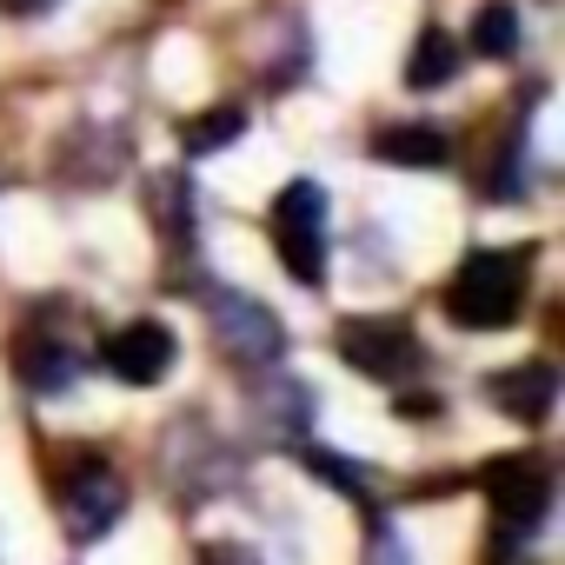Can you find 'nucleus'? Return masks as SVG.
Masks as SVG:
<instances>
[{"mask_svg":"<svg viewBox=\"0 0 565 565\" xmlns=\"http://www.w3.org/2000/svg\"><path fill=\"white\" fill-rule=\"evenodd\" d=\"M525 307V259L505 246H479L459 259V273L446 279V313L466 333H505Z\"/></svg>","mask_w":565,"mask_h":565,"instance_id":"obj_1","label":"nucleus"},{"mask_svg":"<svg viewBox=\"0 0 565 565\" xmlns=\"http://www.w3.org/2000/svg\"><path fill=\"white\" fill-rule=\"evenodd\" d=\"M273 246L300 287L327 279V186L320 180H287L273 200Z\"/></svg>","mask_w":565,"mask_h":565,"instance_id":"obj_2","label":"nucleus"},{"mask_svg":"<svg viewBox=\"0 0 565 565\" xmlns=\"http://www.w3.org/2000/svg\"><path fill=\"white\" fill-rule=\"evenodd\" d=\"M120 512H127V479L107 459L74 452V466L61 479V525H67V539L74 545H94V539H107L120 525Z\"/></svg>","mask_w":565,"mask_h":565,"instance_id":"obj_3","label":"nucleus"},{"mask_svg":"<svg viewBox=\"0 0 565 565\" xmlns=\"http://www.w3.org/2000/svg\"><path fill=\"white\" fill-rule=\"evenodd\" d=\"M552 499H558V479L532 452H499L486 466V505L505 532H539L552 519Z\"/></svg>","mask_w":565,"mask_h":565,"instance_id":"obj_4","label":"nucleus"},{"mask_svg":"<svg viewBox=\"0 0 565 565\" xmlns=\"http://www.w3.org/2000/svg\"><path fill=\"white\" fill-rule=\"evenodd\" d=\"M206 313H213V340H220V353L233 366H279V353H287V320H279L266 300L213 294Z\"/></svg>","mask_w":565,"mask_h":565,"instance_id":"obj_5","label":"nucleus"},{"mask_svg":"<svg viewBox=\"0 0 565 565\" xmlns=\"http://www.w3.org/2000/svg\"><path fill=\"white\" fill-rule=\"evenodd\" d=\"M340 353H347L353 373L386 380V386H399V380H413V373L426 366L419 340H413L399 320H347V327H340Z\"/></svg>","mask_w":565,"mask_h":565,"instance_id":"obj_6","label":"nucleus"},{"mask_svg":"<svg viewBox=\"0 0 565 565\" xmlns=\"http://www.w3.org/2000/svg\"><path fill=\"white\" fill-rule=\"evenodd\" d=\"M173 360H180V340H173L160 320H134V327H120V333L100 347V366H107L120 386H160V380L173 373Z\"/></svg>","mask_w":565,"mask_h":565,"instance_id":"obj_7","label":"nucleus"},{"mask_svg":"<svg viewBox=\"0 0 565 565\" xmlns=\"http://www.w3.org/2000/svg\"><path fill=\"white\" fill-rule=\"evenodd\" d=\"M14 373H21L34 393H67V386H81L87 353H81L67 333H54V327H28V333L14 340Z\"/></svg>","mask_w":565,"mask_h":565,"instance_id":"obj_8","label":"nucleus"},{"mask_svg":"<svg viewBox=\"0 0 565 565\" xmlns=\"http://www.w3.org/2000/svg\"><path fill=\"white\" fill-rule=\"evenodd\" d=\"M486 399H492L499 413H512V419L539 426V419H552V399H558V366H552V360L505 366V373H492V380H486Z\"/></svg>","mask_w":565,"mask_h":565,"instance_id":"obj_9","label":"nucleus"},{"mask_svg":"<svg viewBox=\"0 0 565 565\" xmlns=\"http://www.w3.org/2000/svg\"><path fill=\"white\" fill-rule=\"evenodd\" d=\"M373 160L386 167H446L452 160V140L426 120H406V127H380L373 134Z\"/></svg>","mask_w":565,"mask_h":565,"instance_id":"obj_10","label":"nucleus"},{"mask_svg":"<svg viewBox=\"0 0 565 565\" xmlns=\"http://www.w3.org/2000/svg\"><path fill=\"white\" fill-rule=\"evenodd\" d=\"M459 61H466L459 34H446V28H419L413 61H406V87H413V94H439V87L459 74Z\"/></svg>","mask_w":565,"mask_h":565,"instance_id":"obj_11","label":"nucleus"},{"mask_svg":"<svg viewBox=\"0 0 565 565\" xmlns=\"http://www.w3.org/2000/svg\"><path fill=\"white\" fill-rule=\"evenodd\" d=\"M253 399H259L266 433H279V439H300L313 426V393L300 380H253Z\"/></svg>","mask_w":565,"mask_h":565,"instance_id":"obj_12","label":"nucleus"},{"mask_svg":"<svg viewBox=\"0 0 565 565\" xmlns=\"http://www.w3.org/2000/svg\"><path fill=\"white\" fill-rule=\"evenodd\" d=\"M246 134V107H206V114H193L186 127H180V140H186V153L200 160V153H220V147H233Z\"/></svg>","mask_w":565,"mask_h":565,"instance_id":"obj_13","label":"nucleus"},{"mask_svg":"<svg viewBox=\"0 0 565 565\" xmlns=\"http://www.w3.org/2000/svg\"><path fill=\"white\" fill-rule=\"evenodd\" d=\"M472 54H486V61H512L519 54V14L505 8V0H486V8L472 14Z\"/></svg>","mask_w":565,"mask_h":565,"instance_id":"obj_14","label":"nucleus"},{"mask_svg":"<svg viewBox=\"0 0 565 565\" xmlns=\"http://www.w3.org/2000/svg\"><path fill=\"white\" fill-rule=\"evenodd\" d=\"M153 193H160V226L180 233V246H193V186L167 173V180H153Z\"/></svg>","mask_w":565,"mask_h":565,"instance_id":"obj_15","label":"nucleus"},{"mask_svg":"<svg viewBox=\"0 0 565 565\" xmlns=\"http://www.w3.org/2000/svg\"><path fill=\"white\" fill-rule=\"evenodd\" d=\"M300 459H307V472H313V479H327V486H340L347 499H366V472H360V466H353L347 452H320V446H307Z\"/></svg>","mask_w":565,"mask_h":565,"instance_id":"obj_16","label":"nucleus"},{"mask_svg":"<svg viewBox=\"0 0 565 565\" xmlns=\"http://www.w3.org/2000/svg\"><path fill=\"white\" fill-rule=\"evenodd\" d=\"M373 565H406V539H399V525H373Z\"/></svg>","mask_w":565,"mask_h":565,"instance_id":"obj_17","label":"nucleus"},{"mask_svg":"<svg viewBox=\"0 0 565 565\" xmlns=\"http://www.w3.org/2000/svg\"><path fill=\"white\" fill-rule=\"evenodd\" d=\"M206 565H259V552H253V545H213Z\"/></svg>","mask_w":565,"mask_h":565,"instance_id":"obj_18","label":"nucleus"}]
</instances>
